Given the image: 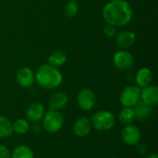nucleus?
<instances>
[{"instance_id":"f257e3e1","label":"nucleus","mask_w":158,"mask_h":158,"mask_svg":"<svg viewBox=\"0 0 158 158\" xmlns=\"http://www.w3.org/2000/svg\"><path fill=\"white\" fill-rule=\"evenodd\" d=\"M132 7L126 0L109 1L103 8L102 16L106 24L118 27H124L132 19Z\"/></svg>"},{"instance_id":"f03ea898","label":"nucleus","mask_w":158,"mask_h":158,"mask_svg":"<svg viewBox=\"0 0 158 158\" xmlns=\"http://www.w3.org/2000/svg\"><path fill=\"white\" fill-rule=\"evenodd\" d=\"M34 76L38 85L45 90H54L59 87L63 81V76L59 69L48 63L41 66Z\"/></svg>"},{"instance_id":"7ed1b4c3","label":"nucleus","mask_w":158,"mask_h":158,"mask_svg":"<svg viewBox=\"0 0 158 158\" xmlns=\"http://www.w3.org/2000/svg\"><path fill=\"white\" fill-rule=\"evenodd\" d=\"M93 128L99 131H108L112 130L116 124V118L113 113L107 110H100L91 118Z\"/></svg>"},{"instance_id":"20e7f679","label":"nucleus","mask_w":158,"mask_h":158,"mask_svg":"<svg viewBox=\"0 0 158 158\" xmlns=\"http://www.w3.org/2000/svg\"><path fill=\"white\" fill-rule=\"evenodd\" d=\"M64 126V118L57 110L49 109L43 117V127L50 133L58 132Z\"/></svg>"},{"instance_id":"39448f33","label":"nucleus","mask_w":158,"mask_h":158,"mask_svg":"<svg viewBox=\"0 0 158 158\" xmlns=\"http://www.w3.org/2000/svg\"><path fill=\"white\" fill-rule=\"evenodd\" d=\"M119 101L124 107H133L141 101V88L134 85L125 87L120 94Z\"/></svg>"},{"instance_id":"423d86ee","label":"nucleus","mask_w":158,"mask_h":158,"mask_svg":"<svg viewBox=\"0 0 158 158\" xmlns=\"http://www.w3.org/2000/svg\"><path fill=\"white\" fill-rule=\"evenodd\" d=\"M113 63L118 69L121 71H126L133 67L134 58L129 51L119 50L115 53L113 56Z\"/></svg>"},{"instance_id":"0eeeda50","label":"nucleus","mask_w":158,"mask_h":158,"mask_svg":"<svg viewBox=\"0 0 158 158\" xmlns=\"http://www.w3.org/2000/svg\"><path fill=\"white\" fill-rule=\"evenodd\" d=\"M77 103L79 107L83 111L92 110L96 104V95L94 92L89 88H84L77 95Z\"/></svg>"},{"instance_id":"6e6552de","label":"nucleus","mask_w":158,"mask_h":158,"mask_svg":"<svg viewBox=\"0 0 158 158\" xmlns=\"http://www.w3.org/2000/svg\"><path fill=\"white\" fill-rule=\"evenodd\" d=\"M121 138L126 144L130 146H135L141 142V130L138 126L134 125L133 123L125 125V127L121 131Z\"/></svg>"},{"instance_id":"1a4fd4ad","label":"nucleus","mask_w":158,"mask_h":158,"mask_svg":"<svg viewBox=\"0 0 158 158\" xmlns=\"http://www.w3.org/2000/svg\"><path fill=\"white\" fill-rule=\"evenodd\" d=\"M92 129H93V125H92L91 118L87 117L79 118L77 120H75L72 127L73 133L77 137H81V138L86 137L92 131Z\"/></svg>"},{"instance_id":"9d476101","label":"nucleus","mask_w":158,"mask_h":158,"mask_svg":"<svg viewBox=\"0 0 158 158\" xmlns=\"http://www.w3.org/2000/svg\"><path fill=\"white\" fill-rule=\"evenodd\" d=\"M16 81L20 87L30 88L34 83L35 76L33 71L30 68L23 67L18 70L16 74Z\"/></svg>"},{"instance_id":"9b49d317","label":"nucleus","mask_w":158,"mask_h":158,"mask_svg":"<svg viewBox=\"0 0 158 158\" xmlns=\"http://www.w3.org/2000/svg\"><path fill=\"white\" fill-rule=\"evenodd\" d=\"M136 42V34L130 31H123L116 35V44L120 50L131 48Z\"/></svg>"},{"instance_id":"f8f14e48","label":"nucleus","mask_w":158,"mask_h":158,"mask_svg":"<svg viewBox=\"0 0 158 158\" xmlns=\"http://www.w3.org/2000/svg\"><path fill=\"white\" fill-rule=\"evenodd\" d=\"M141 101L150 106H156L158 104V87L148 85L141 89Z\"/></svg>"},{"instance_id":"ddd939ff","label":"nucleus","mask_w":158,"mask_h":158,"mask_svg":"<svg viewBox=\"0 0 158 158\" xmlns=\"http://www.w3.org/2000/svg\"><path fill=\"white\" fill-rule=\"evenodd\" d=\"M45 113L44 106L40 103H32L29 106L26 110L27 120L32 123L39 122L43 119V117Z\"/></svg>"},{"instance_id":"4468645a","label":"nucleus","mask_w":158,"mask_h":158,"mask_svg":"<svg viewBox=\"0 0 158 158\" xmlns=\"http://www.w3.org/2000/svg\"><path fill=\"white\" fill-rule=\"evenodd\" d=\"M69 97L66 93L58 91L54 93L49 98V107L52 110H61L67 106Z\"/></svg>"},{"instance_id":"2eb2a0df","label":"nucleus","mask_w":158,"mask_h":158,"mask_svg":"<svg viewBox=\"0 0 158 158\" xmlns=\"http://www.w3.org/2000/svg\"><path fill=\"white\" fill-rule=\"evenodd\" d=\"M153 79H154V75H153L152 70L145 67L141 68L137 71L136 76H135V81H136L137 86L141 89L144 88L148 85H151Z\"/></svg>"},{"instance_id":"dca6fc26","label":"nucleus","mask_w":158,"mask_h":158,"mask_svg":"<svg viewBox=\"0 0 158 158\" xmlns=\"http://www.w3.org/2000/svg\"><path fill=\"white\" fill-rule=\"evenodd\" d=\"M135 118L138 119H146L152 114V106L144 104L143 102H138L133 107Z\"/></svg>"},{"instance_id":"f3484780","label":"nucleus","mask_w":158,"mask_h":158,"mask_svg":"<svg viewBox=\"0 0 158 158\" xmlns=\"http://www.w3.org/2000/svg\"><path fill=\"white\" fill-rule=\"evenodd\" d=\"M66 62H67V55L59 50L54 51L48 57V64L57 69L59 67H62Z\"/></svg>"},{"instance_id":"a211bd4d","label":"nucleus","mask_w":158,"mask_h":158,"mask_svg":"<svg viewBox=\"0 0 158 158\" xmlns=\"http://www.w3.org/2000/svg\"><path fill=\"white\" fill-rule=\"evenodd\" d=\"M136 119L132 107H123L118 113V120L123 125L132 124Z\"/></svg>"},{"instance_id":"6ab92c4d","label":"nucleus","mask_w":158,"mask_h":158,"mask_svg":"<svg viewBox=\"0 0 158 158\" xmlns=\"http://www.w3.org/2000/svg\"><path fill=\"white\" fill-rule=\"evenodd\" d=\"M11 158H34V155L29 146L20 144L11 152Z\"/></svg>"},{"instance_id":"aec40b11","label":"nucleus","mask_w":158,"mask_h":158,"mask_svg":"<svg viewBox=\"0 0 158 158\" xmlns=\"http://www.w3.org/2000/svg\"><path fill=\"white\" fill-rule=\"evenodd\" d=\"M13 133L12 122L6 117L0 116V138H8Z\"/></svg>"},{"instance_id":"412c9836","label":"nucleus","mask_w":158,"mask_h":158,"mask_svg":"<svg viewBox=\"0 0 158 158\" xmlns=\"http://www.w3.org/2000/svg\"><path fill=\"white\" fill-rule=\"evenodd\" d=\"M12 127H13V132L19 134V135L27 133L31 129V125H30L29 121L25 118L16 119L12 123Z\"/></svg>"},{"instance_id":"4be33fe9","label":"nucleus","mask_w":158,"mask_h":158,"mask_svg":"<svg viewBox=\"0 0 158 158\" xmlns=\"http://www.w3.org/2000/svg\"><path fill=\"white\" fill-rule=\"evenodd\" d=\"M64 11H65V15L68 18L75 17L77 15L78 11H79V4H78V2L75 1V0L68 1V3L65 6Z\"/></svg>"},{"instance_id":"5701e85b","label":"nucleus","mask_w":158,"mask_h":158,"mask_svg":"<svg viewBox=\"0 0 158 158\" xmlns=\"http://www.w3.org/2000/svg\"><path fill=\"white\" fill-rule=\"evenodd\" d=\"M104 33L106 36L109 37V38H113V37H116L117 35V28L114 27V26H111V25H106L105 28H104Z\"/></svg>"},{"instance_id":"b1692460","label":"nucleus","mask_w":158,"mask_h":158,"mask_svg":"<svg viewBox=\"0 0 158 158\" xmlns=\"http://www.w3.org/2000/svg\"><path fill=\"white\" fill-rule=\"evenodd\" d=\"M0 158H11V152L6 145H0Z\"/></svg>"},{"instance_id":"393cba45","label":"nucleus","mask_w":158,"mask_h":158,"mask_svg":"<svg viewBox=\"0 0 158 158\" xmlns=\"http://www.w3.org/2000/svg\"><path fill=\"white\" fill-rule=\"evenodd\" d=\"M136 146V150H137V152L140 154V155H145L146 154V152H147V147H146V145L144 144V143H138V144H136L135 145Z\"/></svg>"},{"instance_id":"a878e982","label":"nucleus","mask_w":158,"mask_h":158,"mask_svg":"<svg viewBox=\"0 0 158 158\" xmlns=\"http://www.w3.org/2000/svg\"><path fill=\"white\" fill-rule=\"evenodd\" d=\"M146 158H158V155L156 153H152V154H150Z\"/></svg>"},{"instance_id":"bb28decb","label":"nucleus","mask_w":158,"mask_h":158,"mask_svg":"<svg viewBox=\"0 0 158 158\" xmlns=\"http://www.w3.org/2000/svg\"><path fill=\"white\" fill-rule=\"evenodd\" d=\"M110 158H118V157H116V156H112V157H110Z\"/></svg>"},{"instance_id":"cd10ccee","label":"nucleus","mask_w":158,"mask_h":158,"mask_svg":"<svg viewBox=\"0 0 158 158\" xmlns=\"http://www.w3.org/2000/svg\"><path fill=\"white\" fill-rule=\"evenodd\" d=\"M67 1H69V0H67Z\"/></svg>"},{"instance_id":"c85d7f7f","label":"nucleus","mask_w":158,"mask_h":158,"mask_svg":"<svg viewBox=\"0 0 158 158\" xmlns=\"http://www.w3.org/2000/svg\"><path fill=\"white\" fill-rule=\"evenodd\" d=\"M110 1H112V0H110Z\"/></svg>"}]
</instances>
